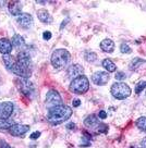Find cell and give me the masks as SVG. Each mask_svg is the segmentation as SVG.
Segmentation results:
<instances>
[{
	"label": "cell",
	"mask_w": 146,
	"mask_h": 148,
	"mask_svg": "<svg viewBox=\"0 0 146 148\" xmlns=\"http://www.w3.org/2000/svg\"><path fill=\"white\" fill-rule=\"evenodd\" d=\"M72 116V109L68 106H59L51 108L47 113V121L52 125H59L68 120Z\"/></svg>",
	"instance_id": "1"
},
{
	"label": "cell",
	"mask_w": 146,
	"mask_h": 148,
	"mask_svg": "<svg viewBox=\"0 0 146 148\" xmlns=\"http://www.w3.org/2000/svg\"><path fill=\"white\" fill-rule=\"evenodd\" d=\"M71 60V55L65 49H57L51 56V64L56 70L64 69Z\"/></svg>",
	"instance_id": "2"
},
{
	"label": "cell",
	"mask_w": 146,
	"mask_h": 148,
	"mask_svg": "<svg viewBox=\"0 0 146 148\" xmlns=\"http://www.w3.org/2000/svg\"><path fill=\"white\" fill-rule=\"evenodd\" d=\"M90 88V82L85 75H81L72 79L70 84V90L74 94H85Z\"/></svg>",
	"instance_id": "3"
},
{
	"label": "cell",
	"mask_w": 146,
	"mask_h": 148,
	"mask_svg": "<svg viewBox=\"0 0 146 148\" xmlns=\"http://www.w3.org/2000/svg\"><path fill=\"white\" fill-rule=\"evenodd\" d=\"M111 94L116 99L122 100V99L128 98L131 95V88L129 87L125 83L118 82V83H114L111 86Z\"/></svg>",
	"instance_id": "4"
},
{
	"label": "cell",
	"mask_w": 146,
	"mask_h": 148,
	"mask_svg": "<svg viewBox=\"0 0 146 148\" xmlns=\"http://www.w3.org/2000/svg\"><path fill=\"white\" fill-rule=\"evenodd\" d=\"M17 84H18V88L19 90L22 92L25 97H32L34 96V92H35V87L33 83L30 81L28 79H20L17 81Z\"/></svg>",
	"instance_id": "5"
},
{
	"label": "cell",
	"mask_w": 146,
	"mask_h": 148,
	"mask_svg": "<svg viewBox=\"0 0 146 148\" xmlns=\"http://www.w3.org/2000/svg\"><path fill=\"white\" fill-rule=\"evenodd\" d=\"M46 107L47 109L49 110L51 108H55V107L62 106V98L59 95V92L55 90V89H51L47 92L46 95V100H45Z\"/></svg>",
	"instance_id": "6"
},
{
	"label": "cell",
	"mask_w": 146,
	"mask_h": 148,
	"mask_svg": "<svg viewBox=\"0 0 146 148\" xmlns=\"http://www.w3.org/2000/svg\"><path fill=\"white\" fill-rule=\"evenodd\" d=\"M11 71H12L15 75H18V76L22 77V79H30L31 75H32L31 69H30V68H26V66H24V65H22V64H20L18 61H15V63H14L13 68L11 69Z\"/></svg>",
	"instance_id": "7"
},
{
	"label": "cell",
	"mask_w": 146,
	"mask_h": 148,
	"mask_svg": "<svg viewBox=\"0 0 146 148\" xmlns=\"http://www.w3.org/2000/svg\"><path fill=\"white\" fill-rule=\"evenodd\" d=\"M110 76L108 72H105V71H97L95 73L92 75V81L93 83L98 85V86H103V85H106L109 81Z\"/></svg>",
	"instance_id": "8"
},
{
	"label": "cell",
	"mask_w": 146,
	"mask_h": 148,
	"mask_svg": "<svg viewBox=\"0 0 146 148\" xmlns=\"http://www.w3.org/2000/svg\"><path fill=\"white\" fill-rule=\"evenodd\" d=\"M9 133L11 135H13V136H19V137H21V136H24V135L28 133V131H30V125H25V124H15L14 123L9 130Z\"/></svg>",
	"instance_id": "9"
},
{
	"label": "cell",
	"mask_w": 146,
	"mask_h": 148,
	"mask_svg": "<svg viewBox=\"0 0 146 148\" xmlns=\"http://www.w3.org/2000/svg\"><path fill=\"white\" fill-rule=\"evenodd\" d=\"M17 22H18V24L21 27L25 28V29L31 28L33 26V24H34L32 15L28 13H21L17 18Z\"/></svg>",
	"instance_id": "10"
},
{
	"label": "cell",
	"mask_w": 146,
	"mask_h": 148,
	"mask_svg": "<svg viewBox=\"0 0 146 148\" xmlns=\"http://www.w3.org/2000/svg\"><path fill=\"white\" fill-rule=\"evenodd\" d=\"M13 110H14V106L12 102L6 101L0 103V114H1V118L9 119L10 116H12Z\"/></svg>",
	"instance_id": "11"
},
{
	"label": "cell",
	"mask_w": 146,
	"mask_h": 148,
	"mask_svg": "<svg viewBox=\"0 0 146 148\" xmlns=\"http://www.w3.org/2000/svg\"><path fill=\"white\" fill-rule=\"evenodd\" d=\"M67 74H68V77H70V79H76V77H79V76L83 75V66L80 64L71 65V66L68 69Z\"/></svg>",
	"instance_id": "12"
},
{
	"label": "cell",
	"mask_w": 146,
	"mask_h": 148,
	"mask_svg": "<svg viewBox=\"0 0 146 148\" xmlns=\"http://www.w3.org/2000/svg\"><path fill=\"white\" fill-rule=\"evenodd\" d=\"M12 42L7 38H1L0 39V52L2 55H10L12 51Z\"/></svg>",
	"instance_id": "13"
},
{
	"label": "cell",
	"mask_w": 146,
	"mask_h": 148,
	"mask_svg": "<svg viewBox=\"0 0 146 148\" xmlns=\"http://www.w3.org/2000/svg\"><path fill=\"white\" fill-rule=\"evenodd\" d=\"M18 62L20 64L24 65L26 68L31 69V57L26 51H21L18 55Z\"/></svg>",
	"instance_id": "14"
},
{
	"label": "cell",
	"mask_w": 146,
	"mask_h": 148,
	"mask_svg": "<svg viewBox=\"0 0 146 148\" xmlns=\"http://www.w3.org/2000/svg\"><path fill=\"white\" fill-rule=\"evenodd\" d=\"M101 48L103 51H105V52H108V53H111V52H114V42L109 39V38H106L104 39L103 42H101Z\"/></svg>",
	"instance_id": "15"
},
{
	"label": "cell",
	"mask_w": 146,
	"mask_h": 148,
	"mask_svg": "<svg viewBox=\"0 0 146 148\" xmlns=\"http://www.w3.org/2000/svg\"><path fill=\"white\" fill-rule=\"evenodd\" d=\"M21 10H22V5L19 1H11L9 3V12L12 15L19 16L21 14Z\"/></svg>",
	"instance_id": "16"
},
{
	"label": "cell",
	"mask_w": 146,
	"mask_h": 148,
	"mask_svg": "<svg viewBox=\"0 0 146 148\" xmlns=\"http://www.w3.org/2000/svg\"><path fill=\"white\" fill-rule=\"evenodd\" d=\"M37 16L39 18V21H41L43 23H51L52 22V18L49 14V12L45 9H41L37 11Z\"/></svg>",
	"instance_id": "17"
},
{
	"label": "cell",
	"mask_w": 146,
	"mask_h": 148,
	"mask_svg": "<svg viewBox=\"0 0 146 148\" xmlns=\"http://www.w3.org/2000/svg\"><path fill=\"white\" fill-rule=\"evenodd\" d=\"M84 125L90 129H95L99 125V122L95 116H88L84 119Z\"/></svg>",
	"instance_id": "18"
},
{
	"label": "cell",
	"mask_w": 146,
	"mask_h": 148,
	"mask_svg": "<svg viewBox=\"0 0 146 148\" xmlns=\"http://www.w3.org/2000/svg\"><path fill=\"white\" fill-rule=\"evenodd\" d=\"M13 124L14 123L12 120L0 118V131H8Z\"/></svg>",
	"instance_id": "19"
},
{
	"label": "cell",
	"mask_w": 146,
	"mask_h": 148,
	"mask_svg": "<svg viewBox=\"0 0 146 148\" xmlns=\"http://www.w3.org/2000/svg\"><path fill=\"white\" fill-rule=\"evenodd\" d=\"M25 45V40L21 35H14L12 37V46L15 48H20Z\"/></svg>",
	"instance_id": "20"
},
{
	"label": "cell",
	"mask_w": 146,
	"mask_h": 148,
	"mask_svg": "<svg viewBox=\"0 0 146 148\" xmlns=\"http://www.w3.org/2000/svg\"><path fill=\"white\" fill-rule=\"evenodd\" d=\"M3 63H5L6 68L11 71V69L13 68L14 63H15V61H14V58L11 55H3Z\"/></svg>",
	"instance_id": "21"
},
{
	"label": "cell",
	"mask_w": 146,
	"mask_h": 148,
	"mask_svg": "<svg viewBox=\"0 0 146 148\" xmlns=\"http://www.w3.org/2000/svg\"><path fill=\"white\" fill-rule=\"evenodd\" d=\"M103 66L107 70V72H114L117 70V66L110 59H105L103 61Z\"/></svg>",
	"instance_id": "22"
},
{
	"label": "cell",
	"mask_w": 146,
	"mask_h": 148,
	"mask_svg": "<svg viewBox=\"0 0 146 148\" xmlns=\"http://www.w3.org/2000/svg\"><path fill=\"white\" fill-rule=\"evenodd\" d=\"M135 124H136V126L140 130L146 132V118L145 116H141V118H138V119L136 120V123H135Z\"/></svg>",
	"instance_id": "23"
},
{
	"label": "cell",
	"mask_w": 146,
	"mask_h": 148,
	"mask_svg": "<svg viewBox=\"0 0 146 148\" xmlns=\"http://www.w3.org/2000/svg\"><path fill=\"white\" fill-rule=\"evenodd\" d=\"M84 58H85V60L87 62H94V61L97 60V55L93 51H87L85 56H84Z\"/></svg>",
	"instance_id": "24"
},
{
	"label": "cell",
	"mask_w": 146,
	"mask_h": 148,
	"mask_svg": "<svg viewBox=\"0 0 146 148\" xmlns=\"http://www.w3.org/2000/svg\"><path fill=\"white\" fill-rule=\"evenodd\" d=\"M143 62H144V60H143V59H140V58H135V59H133L132 62H131V64H130V69L131 70L137 69V68H138Z\"/></svg>",
	"instance_id": "25"
},
{
	"label": "cell",
	"mask_w": 146,
	"mask_h": 148,
	"mask_svg": "<svg viewBox=\"0 0 146 148\" xmlns=\"http://www.w3.org/2000/svg\"><path fill=\"white\" fill-rule=\"evenodd\" d=\"M120 51H121L122 53H131V52H132V49L130 48V46H129L128 44H121Z\"/></svg>",
	"instance_id": "26"
},
{
	"label": "cell",
	"mask_w": 146,
	"mask_h": 148,
	"mask_svg": "<svg viewBox=\"0 0 146 148\" xmlns=\"http://www.w3.org/2000/svg\"><path fill=\"white\" fill-rule=\"evenodd\" d=\"M145 87H146V81H142V82H140V83L136 85V87H135V92H136V94H140Z\"/></svg>",
	"instance_id": "27"
},
{
	"label": "cell",
	"mask_w": 146,
	"mask_h": 148,
	"mask_svg": "<svg viewBox=\"0 0 146 148\" xmlns=\"http://www.w3.org/2000/svg\"><path fill=\"white\" fill-rule=\"evenodd\" d=\"M96 130L98 131V132H101V133H106L107 131H108V126L104 123H99V125L96 127Z\"/></svg>",
	"instance_id": "28"
},
{
	"label": "cell",
	"mask_w": 146,
	"mask_h": 148,
	"mask_svg": "<svg viewBox=\"0 0 146 148\" xmlns=\"http://www.w3.org/2000/svg\"><path fill=\"white\" fill-rule=\"evenodd\" d=\"M114 77L118 81H122V79H125V73H123V72H117L116 75H114Z\"/></svg>",
	"instance_id": "29"
},
{
	"label": "cell",
	"mask_w": 146,
	"mask_h": 148,
	"mask_svg": "<svg viewBox=\"0 0 146 148\" xmlns=\"http://www.w3.org/2000/svg\"><path fill=\"white\" fill-rule=\"evenodd\" d=\"M91 145V142L88 140V138H84L83 137L82 140H81V143H80V146H82V147H87V146H90Z\"/></svg>",
	"instance_id": "30"
},
{
	"label": "cell",
	"mask_w": 146,
	"mask_h": 148,
	"mask_svg": "<svg viewBox=\"0 0 146 148\" xmlns=\"http://www.w3.org/2000/svg\"><path fill=\"white\" fill-rule=\"evenodd\" d=\"M51 32H49V31H46V32H44V34H43V38L45 39V40H49L51 38Z\"/></svg>",
	"instance_id": "31"
},
{
	"label": "cell",
	"mask_w": 146,
	"mask_h": 148,
	"mask_svg": "<svg viewBox=\"0 0 146 148\" xmlns=\"http://www.w3.org/2000/svg\"><path fill=\"white\" fill-rule=\"evenodd\" d=\"M0 148H12V147H11V146H10L9 144L7 143L6 140L0 138Z\"/></svg>",
	"instance_id": "32"
},
{
	"label": "cell",
	"mask_w": 146,
	"mask_h": 148,
	"mask_svg": "<svg viewBox=\"0 0 146 148\" xmlns=\"http://www.w3.org/2000/svg\"><path fill=\"white\" fill-rule=\"evenodd\" d=\"M39 136H41V132H38V131H37V132H34V133H32V134L30 135V138L31 139H37Z\"/></svg>",
	"instance_id": "33"
},
{
	"label": "cell",
	"mask_w": 146,
	"mask_h": 148,
	"mask_svg": "<svg viewBox=\"0 0 146 148\" xmlns=\"http://www.w3.org/2000/svg\"><path fill=\"white\" fill-rule=\"evenodd\" d=\"M98 118H101V119H103V120H105L106 118H107V113H106V111H104V110L99 111V113H98Z\"/></svg>",
	"instance_id": "34"
},
{
	"label": "cell",
	"mask_w": 146,
	"mask_h": 148,
	"mask_svg": "<svg viewBox=\"0 0 146 148\" xmlns=\"http://www.w3.org/2000/svg\"><path fill=\"white\" fill-rule=\"evenodd\" d=\"M72 105L74 107H79L80 105H81V100H80V99H74V100L72 101Z\"/></svg>",
	"instance_id": "35"
},
{
	"label": "cell",
	"mask_w": 146,
	"mask_h": 148,
	"mask_svg": "<svg viewBox=\"0 0 146 148\" xmlns=\"http://www.w3.org/2000/svg\"><path fill=\"white\" fill-rule=\"evenodd\" d=\"M67 129H68V130H74V129H75V124H74L73 122H71V123H68V124H67Z\"/></svg>",
	"instance_id": "36"
},
{
	"label": "cell",
	"mask_w": 146,
	"mask_h": 148,
	"mask_svg": "<svg viewBox=\"0 0 146 148\" xmlns=\"http://www.w3.org/2000/svg\"><path fill=\"white\" fill-rule=\"evenodd\" d=\"M140 148H146V137L142 139L141 144H140Z\"/></svg>",
	"instance_id": "37"
},
{
	"label": "cell",
	"mask_w": 146,
	"mask_h": 148,
	"mask_svg": "<svg viewBox=\"0 0 146 148\" xmlns=\"http://www.w3.org/2000/svg\"><path fill=\"white\" fill-rule=\"evenodd\" d=\"M69 21H70V18H65V21H63V22H62V24H61V26H60V29H62V28H63L64 26L67 25V23H68Z\"/></svg>",
	"instance_id": "38"
}]
</instances>
